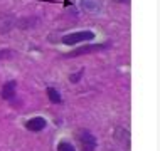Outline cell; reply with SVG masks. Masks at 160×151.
<instances>
[{"label":"cell","mask_w":160,"mask_h":151,"mask_svg":"<svg viewBox=\"0 0 160 151\" xmlns=\"http://www.w3.org/2000/svg\"><path fill=\"white\" fill-rule=\"evenodd\" d=\"M93 39H94V32H91V30H81V32L68 34V35H64L61 40H62V44H66V45H74V44H79V42L93 40Z\"/></svg>","instance_id":"6da1fadb"},{"label":"cell","mask_w":160,"mask_h":151,"mask_svg":"<svg viewBox=\"0 0 160 151\" xmlns=\"http://www.w3.org/2000/svg\"><path fill=\"white\" fill-rule=\"evenodd\" d=\"M76 139L78 143H79L81 149L83 151H94L96 149V138H94L89 131H86V129H81V131H78L76 134Z\"/></svg>","instance_id":"7a4b0ae2"},{"label":"cell","mask_w":160,"mask_h":151,"mask_svg":"<svg viewBox=\"0 0 160 151\" xmlns=\"http://www.w3.org/2000/svg\"><path fill=\"white\" fill-rule=\"evenodd\" d=\"M110 47V42H105V44H88V45H83L79 49L72 50V52L66 54L64 57H78V55H83V54H89V52H96V50H103V49H108Z\"/></svg>","instance_id":"3957f363"},{"label":"cell","mask_w":160,"mask_h":151,"mask_svg":"<svg viewBox=\"0 0 160 151\" xmlns=\"http://www.w3.org/2000/svg\"><path fill=\"white\" fill-rule=\"evenodd\" d=\"M46 124H47V121L44 118H32L25 123V128H27L29 131L37 133V131H42V129L46 128Z\"/></svg>","instance_id":"277c9868"},{"label":"cell","mask_w":160,"mask_h":151,"mask_svg":"<svg viewBox=\"0 0 160 151\" xmlns=\"http://www.w3.org/2000/svg\"><path fill=\"white\" fill-rule=\"evenodd\" d=\"M15 87H17L15 81H8V83H5V84H3V87H2V97L7 99V101L14 99L15 97Z\"/></svg>","instance_id":"5b68a950"},{"label":"cell","mask_w":160,"mask_h":151,"mask_svg":"<svg viewBox=\"0 0 160 151\" xmlns=\"http://www.w3.org/2000/svg\"><path fill=\"white\" fill-rule=\"evenodd\" d=\"M47 96H49V101L54 102V104H59V102L62 101V99H61V94H59L54 87H47Z\"/></svg>","instance_id":"8992f818"},{"label":"cell","mask_w":160,"mask_h":151,"mask_svg":"<svg viewBox=\"0 0 160 151\" xmlns=\"http://www.w3.org/2000/svg\"><path fill=\"white\" fill-rule=\"evenodd\" d=\"M58 151H76L74 146L71 143H68V141H61V143L58 144Z\"/></svg>","instance_id":"52a82bcc"},{"label":"cell","mask_w":160,"mask_h":151,"mask_svg":"<svg viewBox=\"0 0 160 151\" xmlns=\"http://www.w3.org/2000/svg\"><path fill=\"white\" fill-rule=\"evenodd\" d=\"M83 72H84V71H79L78 74H74V76H71V77H69V79H71V83H76V81H79V77L83 76Z\"/></svg>","instance_id":"ba28073f"},{"label":"cell","mask_w":160,"mask_h":151,"mask_svg":"<svg viewBox=\"0 0 160 151\" xmlns=\"http://www.w3.org/2000/svg\"><path fill=\"white\" fill-rule=\"evenodd\" d=\"M8 52H2V50H0V59H3V55H7Z\"/></svg>","instance_id":"9c48e42d"}]
</instances>
